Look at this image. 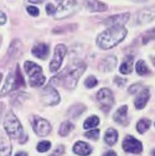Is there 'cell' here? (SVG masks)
I'll use <instances>...</instances> for the list:
<instances>
[{
	"mask_svg": "<svg viewBox=\"0 0 155 156\" xmlns=\"http://www.w3.org/2000/svg\"><path fill=\"white\" fill-rule=\"evenodd\" d=\"M134 2H146V0H134Z\"/></svg>",
	"mask_w": 155,
	"mask_h": 156,
	"instance_id": "cell-43",
	"label": "cell"
},
{
	"mask_svg": "<svg viewBox=\"0 0 155 156\" xmlns=\"http://www.w3.org/2000/svg\"><path fill=\"white\" fill-rule=\"evenodd\" d=\"M143 44H146L149 40H155V29H151L149 30L148 32H145V35L143 36Z\"/></svg>",
	"mask_w": 155,
	"mask_h": 156,
	"instance_id": "cell-30",
	"label": "cell"
},
{
	"mask_svg": "<svg viewBox=\"0 0 155 156\" xmlns=\"http://www.w3.org/2000/svg\"><path fill=\"white\" fill-rule=\"evenodd\" d=\"M20 52H21V42L17 41V40H14L13 44L10 45V48H9L10 57H15V56H17Z\"/></svg>",
	"mask_w": 155,
	"mask_h": 156,
	"instance_id": "cell-25",
	"label": "cell"
},
{
	"mask_svg": "<svg viewBox=\"0 0 155 156\" xmlns=\"http://www.w3.org/2000/svg\"><path fill=\"white\" fill-rule=\"evenodd\" d=\"M103 156H117V154H115L114 151H107Z\"/></svg>",
	"mask_w": 155,
	"mask_h": 156,
	"instance_id": "cell-40",
	"label": "cell"
},
{
	"mask_svg": "<svg viewBox=\"0 0 155 156\" xmlns=\"http://www.w3.org/2000/svg\"><path fill=\"white\" fill-rule=\"evenodd\" d=\"M73 151L77 154V155H81V156H87L92 152V149L88 144L83 143V141H77L73 146Z\"/></svg>",
	"mask_w": 155,
	"mask_h": 156,
	"instance_id": "cell-16",
	"label": "cell"
},
{
	"mask_svg": "<svg viewBox=\"0 0 155 156\" xmlns=\"http://www.w3.org/2000/svg\"><path fill=\"white\" fill-rule=\"evenodd\" d=\"M114 82H115V84H117V86H119V87H123L124 84H125V80H123V78H115V80H114Z\"/></svg>",
	"mask_w": 155,
	"mask_h": 156,
	"instance_id": "cell-36",
	"label": "cell"
},
{
	"mask_svg": "<svg viewBox=\"0 0 155 156\" xmlns=\"http://www.w3.org/2000/svg\"><path fill=\"white\" fill-rule=\"evenodd\" d=\"M30 3H35V4H37V3H42L44 0H29Z\"/></svg>",
	"mask_w": 155,
	"mask_h": 156,
	"instance_id": "cell-41",
	"label": "cell"
},
{
	"mask_svg": "<svg viewBox=\"0 0 155 156\" xmlns=\"http://www.w3.org/2000/svg\"><path fill=\"white\" fill-rule=\"evenodd\" d=\"M4 128L6 134L13 139H20V136L23 135V126L21 123L19 122L16 118V115L13 112H9L5 116L4 120Z\"/></svg>",
	"mask_w": 155,
	"mask_h": 156,
	"instance_id": "cell-4",
	"label": "cell"
},
{
	"mask_svg": "<svg viewBox=\"0 0 155 156\" xmlns=\"http://www.w3.org/2000/svg\"><path fill=\"white\" fill-rule=\"evenodd\" d=\"M41 98L46 105H55L60 102V94L52 86H47L42 92Z\"/></svg>",
	"mask_w": 155,
	"mask_h": 156,
	"instance_id": "cell-8",
	"label": "cell"
},
{
	"mask_svg": "<svg viewBox=\"0 0 155 156\" xmlns=\"http://www.w3.org/2000/svg\"><path fill=\"white\" fill-rule=\"evenodd\" d=\"M85 105H82V104H77V105H73L70 110H68V114L70 115H72L73 118H77L80 114H82L83 112H85Z\"/></svg>",
	"mask_w": 155,
	"mask_h": 156,
	"instance_id": "cell-27",
	"label": "cell"
},
{
	"mask_svg": "<svg viewBox=\"0 0 155 156\" xmlns=\"http://www.w3.org/2000/svg\"><path fill=\"white\" fill-rule=\"evenodd\" d=\"M123 149L127 152H133V154H139L143 150V145L139 140H137L133 136H127L123 141Z\"/></svg>",
	"mask_w": 155,
	"mask_h": 156,
	"instance_id": "cell-10",
	"label": "cell"
},
{
	"mask_svg": "<svg viewBox=\"0 0 155 156\" xmlns=\"http://www.w3.org/2000/svg\"><path fill=\"white\" fill-rule=\"evenodd\" d=\"M5 23H6V16L2 10H0V25H3Z\"/></svg>",
	"mask_w": 155,
	"mask_h": 156,
	"instance_id": "cell-39",
	"label": "cell"
},
{
	"mask_svg": "<svg viewBox=\"0 0 155 156\" xmlns=\"http://www.w3.org/2000/svg\"><path fill=\"white\" fill-rule=\"evenodd\" d=\"M97 83H98V81H97L93 76L88 77L87 80L85 81V86H86L87 88H93V87H96V86H97Z\"/></svg>",
	"mask_w": 155,
	"mask_h": 156,
	"instance_id": "cell-32",
	"label": "cell"
},
{
	"mask_svg": "<svg viewBox=\"0 0 155 156\" xmlns=\"http://www.w3.org/2000/svg\"><path fill=\"white\" fill-rule=\"evenodd\" d=\"M14 80H15V74L13 73H9L8 74V78H6V82L2 89V92H0V97H4L6 95L11 89H14Z\"/></svg>",
	"mask_w": 155,
	"mask_h": 156,
	"instance_id": "cell-18",
	"label": "cell"
},
{
	"mask_svg": "<svg viewBox=\"0 0 155 156\" xmlns=\"http://www.w3.org/2000/svg\"><path fill=\"white\" fill-rule=\"evenodd\" d=\"M86 136H87L88 139H93V140L98 139V136H99V129H94V130L87 131L86 133Z\"/></svg>",
	"mask_w": 155,
	"mask_h": 156,
	"instance_id": "cell-33",
	"label": "cell"
},
{
	"mask_svg": "<svg viewBox=\"0 0 155 156\" xmlns=\"http://www.w3.org/2000/svg\"><path fill=\"white\" fill-rule=\"evenodd\" d=\"M81 4H82V0H63V2L60 3L59 8L56 9L53 16L56 20L68 17L81 8Z\"/></svg>",
	"mask_w": 155,
	"mask_h": 156,
	"instance_id": "cell-3",
	"label": "cell"
},
{
	"mask_svg": "<svg viewBox=\"0 0 155 156\" xmlns=\"http://www.w3.org/2000/svg\"><path fill=\"white\" fill-rule=\"evenodd\" d=\"M148 101H149V89L144 88V89L142 90V93L137 97L135 102H134L135 108H137V109H143V108L146 105Z\"/></svg>",
	"mask_w": 155,
	"mask_h": 156,
	"instance_id": "cell-14",
	"label": "cell"
},
{
	"mask_svg": "<svg viewBox=\"0 0 155 156\" xmlns=\"http://www.w3.org/2000/svg\"><path fill=\"white\" fill-rule=\"evenodd\" d=\"M32 126H34V130L37 135L40 136H46L50 134L51 131V125L50 123L46 120V119H42V118H35L32 119Z\"/></svg>",
	"mask_w": 155,
	"mask_h": 156,
	"instance_id": "cell-9",
	"label": "cell"
},
{
	"mask_svg": "<svg viewBox=\"0 0 155 156\" xmlns=\"http://www.w3.org/2000/svg\"><path fill=\"white\" fill-rule=\"evenodd\" d=\"M127 113H128V107L127 105H123V107H121L117 112L114 113V122H117V123H119V124H123V125H127L128 124V115H127Z\"/></svg>",
	"mask_w": 155,
	"mask_h": 156,
	"instance_id": "cell-12",
	"label": "cell"
},
{
	"mask_svg": "<svg viewBox=\"0 0 155 156\" xmlns=\"http://www.w3.org/2000/svg\"><path fill=\"white\" fill-rule=\"evenodd\" d=\"M62 152H63V146H59V147L56 149V151L52 155H50V156H60Z\"/></svg>",
	"mask_w": 155,
	"mask_h": 156,
	"instance_id": "cell-37",
	"label": "cell"
},
{
	"mask_svg": "<svg viewBox=\"0 0 155 156\" xmlns=\"http://www.w3.org/2000/svg\"><path fill=\"white\" fill-rule=\"evenodd\" d=\"M2 78H3V74H2V73H0V82H2Z\"/></svg>",
	"mask_w": 155,
	"mask_h": 156,
	"instance_id": "cell-44",
	"label": "cell"
},
{
	"mask_svg": "<svg viewBox=\"0 0 155 156\" xmlns=\"http://www.w3.org/2000/svg\"><path fill=\"white\" fill-rule=\"evenodd\" d=\"M65 55H66V46L65 45H59L55 50L52 61L50 62V71L51 72H57L60 69Z\"/></svg>",
	"mask_w": 155,
	"mask_h": 156,
	"instance_id": "cell-7",
	"label": "cell"
},
{
	"mask_svg": "<svg viewBox=\"0 0 155 156\" xmlns=\"http://www.w3.org/2000/svg\"><path fill=\"white\" fill-rule=\"evenodd\" d=\"M137 73L140 74V76H145L149 73V68L146 67L145 62L143 60H140L138 63H137Z\"/></svg>",
	"mask_w": 155,
	"mask_h": 156,
	"instance_id": "cell-29",
	"label": "cell"
},
{
	"mask_svg": "<svg viewBox=\"0 0 155 156\" xmlns=\"http://www.w3.org/2000/svg\"><path fill=\"white\" fill-rule=\"evenodd\" d=\"M32 55L41 58V60H45L49 55V46L45 45V44H37L34 46L32 48Z\"/></svg>",
	"mask_w": 155,
	"mask_h": 156,
	"instance_id": "cell-15",
	"label": "cell"
},
{
	"mask_svg": "<svg viewBox=\"0 0 155 156\" xmlns=\"http://www.w3.org/2000/svg\"><path fill=\"white\" fill-rule=\"evenodd\" d=\"M11 155V144L10 141L2 136L0 138V156H10Z\"/></svg>",
	"mask_w": 155,
	"mask_h": 156,
	"instance_id": "cell-17",
	"label": "cell"
},
{
	"mask_svg": "<svg viewBox=\"0 0 155 156\" xmlns=\"http://www.w3.org/2000/svg\"><path fill=\"white\" fill-rule=\"evenodd\" d=\"M16 156H27V154H25V152H19V154H16Z\"/></svg>",
	"mask_w": 155,
	"mask_h": 156,
	"instance_id": "cell-42",
	"label": "cell"
},
{
	"mask_svg": "<svg viewBox=\"0 0 155 156\" xmlns=\"http://www.w3.org/2000/svg\"><path fill=\"white\" fill-rule=\"evenodd\" d=\"M129 17H130V15L129 14H119V15H114V16H110V17H108V19H106L104 20V25H107V26H118V25H121V26H123L125 23H128L129 21Z\"/></svg>",
	"mask_w": 155,
	"mask_h": 156,
	"instance_id": "cell-11",
	"label": "cell"
},
{
	"mask_svg": "<svg viewBox=\"0 0 155 156\" xmlns=\"http://www.w3.org/2000/svg\"><path fill=\"white\" fill-rule=\"evenodd\" d=\"M115 63H117V60H115V57L110 56V57H106L104 60L101 62V67L103 71L108 72V71H112L114 67H115Z\"/></svg>",
	"mask_w": 155,
	"mask_h": 156,
	"instance_id": "cell-20",
	"label": "cell"
},
{
	"mask_svg": "<svg viewBox=\"0 0 155 156\" xmlns=\"http://www.w3.org/2000/svg\"><path fill=\"white\" fill-rule=\"evenodd\" d=\"M97 101L101 104V108L104 113L109 112L112 105L114 104V97H113L112 90H109L108 88H102L97 93Z\"/></svg>",
	"mask_w": 155,
	"mask_h": 156,
	"instance_id": "cell-6",
	"label": "cell"
},
{
	"mask_svg": "<svg viewBox=\"0 0 155 156\" xmlns=\"http://www.w3.org/2000/svg\"><path fill=\"white\" fill-rule=\"evenodd\" d=\"M127 36V29L123 26H110L106 31H103L97 40V46L102 50H109L114 46H117L119 42L124 40Z\"/></svg>",
	"mask_w": 155,
	"mask_h": 156,
	"instance_id": "cell-2",
	"label": "cell"
},
{
	"mask_svg": "<svg viewBox=\"0 0 155 156\" xmlns=\"http://www.w3.org/2000/svg\"><path fill=\"white\" fill-rule=\"evenodd\" d=\"M153 62H154V65H155V57H153Z\"/></svg>",
	"mask_w": 155,
	"mask_h": 156,
	"instance_id": "cell-45",
	"label": "cell"
},
{
	"mask_svg": "<svg viewBox=\"0 0 155 156\" xmlns=\"http://www.w3.org/2000/svg\"><path fill=\"white\" fill-rule=\"evenodd\" d=\"M24 68H25L26 73L30 77V86L31 87H40L45 83L46 78L42 74V69H41L40 66H37L34 62L26 61L25 65H24Z\"/></svg>",
	"mask_w": 155,
	"mask_h": 156,
	"instance_id": "cell-5",
	"label": "cell"
},
{
	"mask_svg": "<svg viewBox=\"0 0 155 156\" xmlns=\"http://www.w3.org/2000/svg\"><path fill=\"white\" fill-rule=\"evenodd\" d=\"M57 2H59V3H61V2H63V0H57Z\"/></svg>",
	"mask_w": 155,
	"mask_h": 156,
	"instance_id": "cell-46",
	"label": "cell"
},
{
	"mask_svg": "<svg viewBox=\"0 0 155 156\" xmlns=\"http://www.w3.org/2000/svg\"><path fill=\"white\" fill-rule=\"evenodd\" d=\"M117 139H118V133H117V130L109 128V129L106 131L104 141H106L109 146H112V145H114L115 143H117Z\"/></svg>",
	"mask_w": 155,
	"mask_h": 156,
	"instance_id": "cell-19",
	"label": "cell"
},
{
	"mask_svg": "<svg viewBox=\"0 0 155 156\" xmlns=\"http://www.w3.org/2000/svg\"><path fill=\"white\" fill-rule=\"evenodd\" d=\"M150 126V120L149 119H142L138 122L137 124V130L140 133V134H144Z\"/></svg>",
	"mask_w": 155,
	"mask_h": 156,
	"instance_id": "cell-28",
	"label": "cell"
},
{
	"mask_svg": "<svg viewBox=\"0 0 155 156\" xmlns=\"http://www.w3.org/2000/svg\"><path fill=\"white\" fill-rule=\"evenodd\" d=\"M25 87V81L23 78V74L20 72V68L16 67L15 71V80H14V89H20Z\"/></svg>",
	"mask_w": 155,
	"mask_h": 156,
	"instance_id": "cell-22",
	"label": "cell"
},
{
	"mask_svg": "<svg viewBox=\"0 0 155 156\" xmlns=\"http://www.w3.org/2000/svg\"><path fill=\"white\" fill-rule=\"evenodd\" d=\"M50 147H51V144L49 141H41V143H38V145H37V151L38 152H45Z\"/></svg>",
	"mask_w": 155,
	"mask_h": 156,
	"instance_id": "cell-31",
	"label": "cell"
},
{
	"mask_svg": "<svg viewBox=\"0 0 155 156\" xmlns=\"http://www.w3.org/2000/svg\"><path fill=\"white\" fill-rule=\"evenodd\" d=\"M27 12L32 16H37L38 15V9L35 6H27Z\"/></svg>",
	"mask_w": 155,
	"mask_h": 156,
	"instance_id": "cell-34",
	"label": "cell"
},
{
	"mask_svg": "<svg viewBox=\"0 0 155 156\" xmlns=\"http://www.w3.org/2000/svg\"><path fill=\"white\" fill-rule=\"evenodd\" d=\"M154 17H155V11H153V10H144V11L138 14V21L140 24H144V23L151 21Z\"/></svg>",
	"mask_w": 155,
	"mask_h": 156,
	"instance_id": "cell-21",
	"label": "cell"
},
{
	"mask_svg": "<svg viewBox=\"0 0 155 156\" xmlns=\"http://www.w3.org/2000/svg\"><path fill=\"white\" fill-rule=\"evenodd\" d=\"M139 88H140V84H133V86L129 88V93H130V94H134Z\"/></svg>",
	"mask_w": 155,
	"mask_h": 156,
	"instance_id": "cell-38",
	"label": "cell"
},
{
	"mask_svg": "<svg viewBox=\"0 0 155 156\" xmlns=\"http://www.w3.org/2000/svg\"><path fill=\"white\" fill-rule=\"evenodd\" d=\"M55 11H56V9H55V6H53L52 4H47V5H46V12H47L49 15H53Z\"/></svg>",
	"mask_w": 155,
	"mask_h": 156,
	"instance_id": "cell-35",
	"label": "cell"
},
{
	"mask_svg": "<svg viewBox=\"0 0 155 156\" xmlns=\"http://www.w3.org/2000/svg\"><path fill=\"white\" fill-rule=\"evenodd\" d=\"M132 66H133V57L130 56V57H127L124 60V62L121 65V67H119L121 73H123V74L130 73L132 72Z\"/></svg>",
	"mask_w": 155,
	"mask_h": 156,
	"instance_id": "cell-23",
	"label": "cell"
},
{
	"mask_svg": "<svg viewBox=\"0 0 155 156\" xmlns=\"http://www.w3.org/2000/svg\"><path fill=\"white\" fill-rule=\"evenodd\" d=\"M99 124V119H98V116H96V115H92L89 116V118H87L83 123V128L85 129H92V128H96L97 125Z\"/></svg>",
	"mask_w": 155,
	"mask_h": 156,
	"instance_id": "cell-24",
	"label": "cell"
},
{
	"mask_svg": "<svg viewBox=\"0 0 155 156\" xmlns=\"http://www.w3.org/2000/svg\"><path fill=\"white\" fill-rule=\"evenodd\" d=\"M85 68H86V65L83 62H77L74 65H71L63 72H61L59 76L53 77L50 83L51 84H53V83L63 84L66 88L73 89L76 87L77 82H78V78L85 72Z\"/></svg>",
	"mask_w": 155,
	"mask_h": 156,
	"instance_id": "cell-1",
	"label": "cell"
},
{
	"mask_svg": "<svg viewBox=\"0 0 155 156\" xmlns=\"http://www.w3.org/2000/svg\"><path fill=\"white\" fill-rule=\"evenodd\" d=\"M72 129H73V124L70 123V122H65V123L61 124V126H60V129H59V134H60L61 136H66L67 134H70V131H71Z\"/></svg>",
	"mask_w": 155,
	"mask_h": 156,
	"instance_id": "cell-26",
	"label": "cell"
},
{
	"mask_svg": "<svg viewBox=\"0 0 155 156\" xmlns=\"http://www.w3.org/2000/svg\"><path fill=\"white\" fill-rule=\"evenodd\" d=\"M86 8L89 10V11H93V12H97V11H106L107 10V5L98 2V0H86L85 3Z\"/></svg>",
	"mask_w": 155,
	"mask_h": 156,
	"instance_id": "cell-13",
	"label": "cell"
}]
</instances>
